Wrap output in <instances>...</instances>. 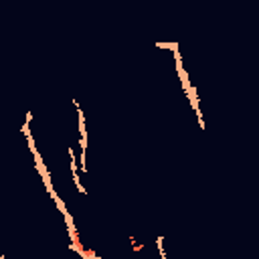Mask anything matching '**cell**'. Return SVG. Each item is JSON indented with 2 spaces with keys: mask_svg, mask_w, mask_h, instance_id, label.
<instances>
[{
  "mask_svg": "<svg viewBox=\"0 0 259 259\" xmlns=\"http://www.w3.org/2000/svg\"><path fill=\"white\" fill-rule=\"evenodd\" d=\"M27 140H28V148H31L33 156H34V154H38V150H37V146H34V140H33V136H31V134H27Z\"/></svg>",
  "mask_w": 259,
  "mask_h": 259,
  "instance_id": "cell-1",
  "label": "cell"
},
{
  "mask_svg": "<svg viewBox=\"0 0 259 259\" xmlns=\"http://www.w3.org/2000/svg\"><path fill=\"white\" fill-rule=\"evenodd\" d=\"M156 243H158V251H160V255H162V259H166V253H164V247H162V243H164V239H162V235L156 239Z\"/></svg>",
  "mask_w": 259,
  "mask_h": 259,
  "instance_id": "cell-2",
  "label": "cell"
}]
</instances>
